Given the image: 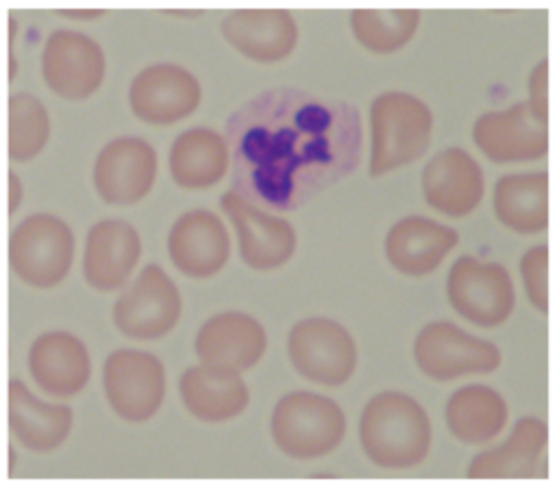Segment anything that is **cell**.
<instances>
[{
	"label": "cell",
	"mask_w": 557,
	"mask_h": 490,
	"mask_svg": "<svg viewBox=\"0 0 557 490\" xmlns=\"http://www.w3.org/2000/svg\"><path fill=\"white\" fill-rule=\"evenodd\" d=\"M431 107L400 89H387L370 102V163L372 179L385 176L420 159L433 135Z\"/></svg>",
	"instance_id": "obj_3"
},
{
	"label": "cell",
	"mask_w": 557,
	"mask_h": 490,
	"mask_svg": "<svg viewBox=\"0 0 557 490\" xmlns=\"http://www.w3.org/2000/svg\"><path fill=\"white\" fill-rule=\"evenodd\" d=\"M496 220L518 233L537 235L548 226V172H513L496 181L492 192Z\"/></svg>",
	"instance_id": "obj_27"
},
{
	"label": "cell",
	"mask_w": 557,
	"mask_h": 490,
	"mask_svg": "<svg viewBox=\"0 0 557 490\" xmlns=\"http://www.w3.org/2000/svg\"><path fill=\"white\" fill-rule=\"evenodd\" d=\"M202 100L198 78L181 65L157 63L144 68L131 83L133 113L152 126H170L191 115Z\"/></svg>",
	"instance_id": "obj_12"
},
{
	"label": "cell",
	"mask_w": 557,
	"mask_h": 490,
	"mask_svg": "<svg viewBox=\"0 0 557 490\" xmlns=\"http://www.w3.org/2000/svg\"><path fill=\"white\" fill-rule=\"evenodd\" d=\"M450 436L461 444H485L498 438L509 420L505 396L483 383H470L455 390L444 407Z\"/></svg>",
	"instance_id": "obj_26"
},
{
	"label": "cell",
	"mask_w": 557,
	"mask_h": 490,
	"mask_svg": "<svg viewBox=\"0 0 557 490\" xmlns=\"http://www.w3.org/2000/svg\"><path fill=\"white\" fill-rule=\"evenodd\" d=\"M527 89H529V105L535 111L537 118L548 122V59L544 57L529 74L527 81Z\"/></svg>",
	"instance_id": "obj_32"
},
{
	"label": "cell",
	"mask_w": 557,
	"mask_h": 490,
	"mask_svg": "<svg viewBox=\"0 0 557 490\" xmlns=\"http://www.w3.org/2000/svg\"><path fill=\"white\" fill-rule=\"evenodd\" d=\"M33 381L57 399L78 394L91 375V359L85 344L67 331H48L35 338L28 351Z\"/></svg>",
	"instance_id": "obj_23"
},
{
	"label": "cell",
	"mask_w": 557,
	"mask_h": 490,
	"mask_svg": "<svg viewBox=\"0 0 557 490\" xmlns=\"http://www.w3.org/2000/svg\"><path fill=\"white\" fill-rule=\"evenodd\" d=\"M274 444L292 460H315L335 451L346 436L344 409L315 392H289L272 412Z\"/></svg>",
	"instance_id": "obj_4"
},
{
	"label": "cell",
	"mask_w": 557,
	"mask_h": 490,
	"mask_svg": "<svg viewBox=\"0 0 557 490\" xmlns=\"http://www.w3.org/2000/svg\"><path fill=\"white\" fill-rule=\"evenodd\" d=\"M287 355L300 377L326 388L344 385L357 368L352 335L344 324L324 316H311L292 327Z\"/></svg>",
	"instance_id": "obj_8"
},
{
	"label": "cell",
	"mask_w": 557,
	"mask_h": 490,
	"mask_svg": "<svg viewBox=\"0 0 557 490\" xmlns=\"http://www.w3.org/2000/svg\"><path fill=\"white\" fill-rule=\"evenodd\" d=\"M231 150L222 135L207 126L183 131L170 148V174L183 189H207L228 170Z\"/></svg>",
	"instance_id": "obj_28"
},
{
	"label": "cell",
	"mask_w": 557,
	"mask_h": 490,
	"mask_svg": "<svg viewBox=\"0 0 557 490\" xmlns=\"http://www.w3.org/2000/svg\"><path fill=\"white\" fill-rule=\"evenodd\" d=\"M109 407L126 422L150 420L165 396V370L159 357L137 348L113 351L102 366Z\"/></svg>",
	"instance_id": "obj_9"
},
{
	"label": "cell",
	"mask_w": 557,
	"mask_h": 490,
	"mask_svg": "<svg viewBox=\"0 0 557 490\" xmlns=\"http://www.w3.org/2000/svg\"><path fill=\"white\" fill-rule=\"evenodd\" d=\"M224 39L246 59L274 63L292 54L298 26L285 9H237L220 26Z\"/></svg>",
	"instance_id": "obj_22"
},
{
	"label": "cell",
	"mask_w": 557,
	"mask_h": 490,
	"mask_svg": "<svg viewBox=\"0 0 557 490\" xmlns=\"http://www.w3.org/2000/svg\"><path fill=\"white\" fill-rule=\"evenodd\" d=\"M420 28L418 9H355L350 30L374 54H392L407 46Z\"/></svg>",
	"instance_id": "obj_29"
},
{
	"label": "cell",
	"mask_w": 557,
	"mask_h": 490,
	"mask_svg": "<svg viewBox=\"0 0 557 490\" xmlns=\"http://www.w3.org/2000/svg\"><path fill=\"white\" fill-rule=\"evenodd\" d=\"M431 420L409 394L383 390L374 394L359 418V442L368 462L387 470L420 466L431 451Z\"/></svg>",
	"instance_id": "obj_2"
},
{
	"label": "cell",
	"mask_w": 557,
	"mask_h": 490,
	"mask_svg": "<svg viewBox=\"0 0 557 490\" xmlns=\"http://www.w3.org/2000/svg\"><path fill=\"white\" fill-rule=\"evenodd\" d=\"M472 142L492 163L535 161L548 152V122L522 100L481 113L472 124Z\"/></svg>",
	"instance_id": "obj_11"
},
{
	"label": "cell",
	"mask_w": 557,
	"mask_h": 490,
	"mask_svg": "<svg viewBox=\"0 0 557 490\" xmlns=\"http://www.w3.org/2000/svg\"><path fill=\"white\" fill-rule=\"evenodd\" d=\"M7 155L15 163L35 159L50 137L46 107L26 91H17L7 102Z\"/></svg>",
	"instance_id": "obj_30"
},
{
	"label": "cell",
	"mask_w": 557,
	"mask_h": 490,
	"mask_svg": "<svg viewBox=\"0 0 557 490\" xmlns=\"http://www.w3.org/2000/svg\"><path fill=\"white\" fill-rule=\"evenodd\" d=\"M220 205L237 231L239 255L248 268L274 270L292 259L296 231L285 218L263 211L235 189H228Z\"/></svg>",
	"instance_id": "obj_13"
},
{
	"label": "cell",
	"mask_w": 557,
	"mask_h": 490,
	"mask_svg": "<svg viewBox=\"0 0 557 490\" xmlns=\"http://www.w3.org/2000/svg\"><path fill=\"white\" fill-rule=\"evenodd\" d=\"M520 277L529 303L546 314L548 311V246H531L520 257Z\"/></svg>",
	"instance_id": "obj_31"
},
{
	"label": "cell",
	"mask_w": 557,
	"mask_h": 490,
	"mask_svg": "<svg viewBox=\"0 0 557 490\" xmlns=\"http://www.w3.org/2000/svg\"><path fill=\"white\" fill-rule=\"evenodd\" d=\"M224 139L231 187L261 209L292 211L357 168L363 131L346 100L274 87L226 118Z\"/></svg>",
	"instance_id": "obj_1"
},
{
	"label": "cell",
	"mask_w": 557,
	"mask_h": 490,
	"mask_svg": "<svg viewBox=\"0 0 557 490\" xmlns=\"http://www.w3.org/2000/svg\"><path fill=\"white\" fill-rule=\"evenodd\" d=\"M15 28H17V22L13 17H9V81L15 78V50H13V39H15Z\"/></svg>",
	"instance_id": "obj_34"
},
{
	"label": "cell",
	"mask_w": 557,
	"mask_h": 490,
	"mask_svg": "<svg viewBox=\"0 0 557 490\" xmlns=\"http://www.w3.org/2000/svg\"><path fill=\"white\" fill-rule=\"evenodd\" d=\"M7 416L15 440L35 453H48L61 446L67 440L74 420L67 405L37 399L20 379L9 381Z\"/></svg>",
	"instance_id": "obj_25"
},
{
	"label": "cell",
	"mask_w": 557,
	"mask_h": 490,
	"mask_svg": "<svg viewBox=\"0 0 557 490\" xmlns=\"http://www.w3.org/2000/svg\"><path fill=\"white\" fill-rule=\"evenodd\" d=\"M178 392L187 412L202 422H226L239 416L248 401V388L233 368L198 364L178 379Z\"/></svg>",
	"instance_id": "obj_24"
},
{
	"label": "cell",
	"mask_w": 557,
	"mask_h": 490,
	"mask_svg": "<svg viewBox=\"0 0 557 490\" xmlns=\"http://www.w3.org/2000/svg\"><path fill=\"white\" fill-rule=\"evenodd\" d=\"M268 335L259 320L239 311L215 314L202 322L196 333L194 351L202 364L233 368L237 372L252 368L265 353Z\"/></svg>",
	"instance_id": "obj_21"
},
{
	"label": "cell",
	"mask_w": 557,
	"mask_h": 490,
	"mask_svg": "<svg viewBox=\"0 0 557 490\" xmlns=\"http://www.w3.org/2000/svg\"><path fill=\"white\" fill-rule=\"evenodd\" d=\"M446 298L463 320L492 329L511 316L516 290L505 266L461 255L448 270Z\"/></svg>",
	"instance_id": "obj_7"
},
{
	"label": "cell",
	"mask_w": 557,
	"mask_h": 490,
	"mask_svg": "<svg viewBox=\"0 0 557 490\" xmlns=\"http://www.w3.org/2000/svg\"><path fill=\"white\" fill-rule=\"evenodd\" d=\"M141 255V240L124 220L96 222L85 240L83 274L91 290L113 292L126 285Z\"/></svg>",
	"instance_id": "obj_19"
},
{
	"label": "cell",
	"mask_w": 557,
	"mask_h": 490,
	"mask_svg": "<svg viewBox=\"0 0 557 490\" xmlns=\"http://www.w3.org/2000/svg\"><path fill=\"white\" fill-rule=\"evenodd\" d=\"M104 52L98 41L76 30H54L41 52V76L67 100L89 98L104 78Z\"/></svg>",
	"instance_id": "obj_14"
},
{
	"label": "cell",
	"mask_w": 557,
	"mask_h": 490,
	"mask_svg": "<svg viewBox=\"0 0 557 490\" xmlns=\"http://www.w3.org/2000/svg\"><path fill=\"white\" fill-rule=\"evenodd\" d=\"M168 253L178 272L191 279L218 274L231 255L224 222L207 209H191L176 218L168 235Z\"/></svg>",
	"instance_id": "obj_17"
},
{
	"label": "cell",
	"mask_w": 557,
	"mask_h": 490,
	"mask_svg": "<svg viewBox=\"0 0 557 490\" xmlns=\"http://www.w3.org/2000/svg\"><path fill=\"white\" fill-rule=\"evenodd\" d=\"M74 259V233L52 213H30L9 237V264L26 285L48 290L59 285Z\"/></svg>",
	"instance_id": "obj_5"
},
{
	"label": "cell",
	"mask_w": 557,
	"mask_h": 490,
	"mask_svg": "<svg viewBox=\"0 0 557 490\" xmlns=\"http://www.w3.org/2000/svg\"><path fill=\"white\" fill-rule=\"evenodd\" d=\"M183 298L174 281L148 264L120 294L113 307V322L122 335L133 340H159L178 322Z\"/></svg>",
	"instance_id": "obj_10"
},
{
	"label": "cell",
	"mask_w": 557,
	"mask_h": 490,
	"mask_svg": "<svg viewBox=\"0 0 557 490\" xmlns=\"http://www.w3.org/2000/svg\"><path fill=\"white\" fill-rule=\"evenodd\" d=\"M457 244V229L424 216H405L389 226L383 250L396 272L405 277H424L440 268Z\"/></svg>",
	"instance_id": "obj_18"
},
{
	"label": "cell",
	"mask_w": 557,
	"mask_h": 490,
	"mask_svg": "<svg viewBox=\"0 0 557 490\" xmlns=\"http://www.w3.org/2000/svg\"><path fill=\"white\" fill-rule=\"evenodd\" d=\"M94 187L109 205H135L157 179V152L141 137H117L102 146L94 163Z\"/></svg>",
	"instance_id": "obj_15"
},
{
	"label": "cell",
	"mask_w": 557,
	"mask_h": 490,
	"mask_svg": "<svg viewBox=\"0 0 557 490\" xmlns=\"http://www.w3.org/2000/svg\"><path fill=\"white\" fill-rule=\"evenodd\" d=\"M546 446L548 427L542 418L524 416L516 420L511 433L494 449L479 453L466 468L474 479H520V477H546Z\"/></svg>",
	"instance_id": "obj_20"
},
{
	"label": "cell",
	"mask_w": 557,
	"mask_h": 490,
	"mask_svg": "<svg viewBox=\"0 0 557 490\" xmlns=\"http://www.w3.org/2000/svg\"><path fill=\"white\" fill-rule=\"evenodd\" d=\"M413 362L433 381H453L466 375H490L500 362V348L468 333L450 320L426 322L413 338Z\"/></svg>",
	"instance_id": "obj_6"
},
{
	"label": "cell",
	"mask_w": 557,
	"mask_h": 490,
	"mask_svg": "<svg viewBox=\"0 0 557 490\" xmlns=\"http://www.w3.org/2000/svg\"><path fill=\"white\" fill-rule=\"evenodd\" d=\"M65 15H72V17H100L104 15V11H63Z\"/></svg>",
	"instance_id": "obj_35"
},
{
	"label": "cell",
	"mask_w": 557,
	"mask_h": 490,
	"mask_svg": "<svg viewBox=\"0 0 557 490\" xmlns=\"http://www.w3.org/2000/svg\"><path fill=\"white\" fill-rule=\"evenodd\" d=\"M7 185H9V194H7V205H9V216L15 213L20 200H22V183L17 179V174L13 170L7 172Z\"/></svg>",
	"instance_id": "obj_33"
},
{
	"label": "cell",
	"mask_w": 557,
	"mask_h": 490,
	"mask_svg": "<svg viewBox=\"0 0 557 490\" xmlns=\"http://www.w3.org/2000/svg\"><path fill=\"white\" fill-rule=\"evenodd\" d=\"M420 189L426 205L437 213L463 218L481 205L485 176L470 152L463 148H444L422 168Z\"/></svg>",
	"instance_id": "obj_16"
}]
</instances>
